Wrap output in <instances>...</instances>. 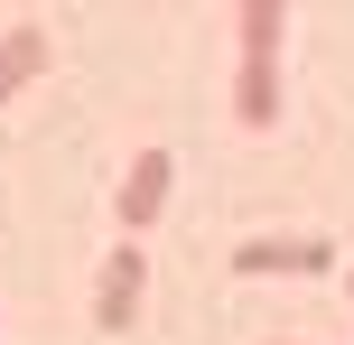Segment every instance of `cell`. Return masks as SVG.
I'll return each mask as SVG.
<instances>
[{
	"instance_id": "cell-1",
	"label": "cell",
	"mask_w": 354,
	"mask_h": 345,
	"mask_svg": "<svg viewBox=\"0 0 354 345\" xmlns=\"http://www.w3.org/2000/svg\"><path fill=\"white\" fill-rule=\"evenodd\" d=\"M280 28H289L280 0H243L233 10V122L243 131L280 122Z\"/></svg>"
},
{
	"instance_id": "cell-2",
	"label": "cell",
	"mask_w": 354,
	"mask_h": 345,
	"mask_svg": "<svg viewBox=\"0 0 354 345\" xmlns=\"http://www.w3.org/2000/svg\"><path fill=\"white\" fill-rule=\"evenodd\" d=\"M168 187H177V159H168V149H140V159L122 168V187H112V224H122V243H140L149 224L168 215Z\"/></svg>"
},
{
	"instance_id": "cell-5",
	"label": "cell",
	"mask_w": 354,
	"mask_h": 345,
	"mask_svg": "<svg viewBox=\"0 0 354 345\" xmlns=\"http://www.w3.org/2000/svg\"><path fill=\"white\" fill-rule=\"evenodd\" d=\"M28 75H47V28H37V19H10V28H0V103H19Z\"/></svg>"
},
{
	"instance_id": "cell-7",
	"label": "cell",
	"mask_w": 354,
	"mask_h": 345,
	"mask_svg": "<svg viewBox=\"0 0 354 345\" xmlns=\"http://www.w3.org/2000/svg\"><path fill=\"white\" fill-rule=\"evenodd\" d=\"M270 345H280V336H270Z\"/></svg>"
},
{
	"instance_id": "cell-3",
	"label": "cell",
	"mask_w": 354,
	"mask_h": 345,
	"mask_svg": "<svg viewBox=\"0 0 354 345\" xmlns=\"http://www.w3.org/2000/svg\"><path fill=\"white\" fill-rule=\"evenodd\" d=\"M140 299H149V252H140V243H112L103 271H93V317L122 336L131 317H140Z\"/></svg>"
},
{
	"instance_id": "cell-4",
	"label": "cell",
	"mask_w": 354,
	"mask_h": 345,
	"mask_svg": "<svg viewBox=\"0 0 354 345\" xmlns=\"http://www.w3.org/2000/svg\"><path fill=\"white\" fill-rule=\"evenodd\" d=\"M326 243L317 234H252V243H233V271L243 280H270V271H289V280H308V271H326Z\"/></svg>"
},
{
	"instance_id": "cell-6",
	"label": "cell",
	"mask_w": 354,
	"mask_h": 345,
	"mask_svg": "<svg viewBox=\"0 0 354 345\" xmlns=\"http://www.w3.org/2000/svg\"><path fill=\"white\" fill-rule=\"evenodd\" d=\"M345 299H354V271H345Z\"/></svg>"
}]
</instances>
